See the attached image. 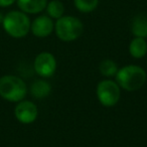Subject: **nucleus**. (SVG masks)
Here are the masks:
<instances>
[{
    "label": "nucleus",
    "mask_w": 147,
    "mask_h": 147,
    "mask_svg": "<svg viewBox=\"0 0 147 147\" xmlns=\"http://www.w3.org/2000/svg\"><path fill=\"white\" fill-rule=\"evenodd\" d=\"M75 6L79 11L83 13L92 12L97 8L99 0H74Z\"/></svg>",
    "instance_id": "nucleus-15"
},
{
    "label": "nucleus",
    "mask_w": 147,
    "mask_h": 147,
    "mask_svg": "<svg viewBox=\"0 0 147 147\" xmlns=\"http://www.w3.org/2000/svg\"><path fill=\"white\" fill-rule=\"evenodd\" d=\"M115 77L119 87L129 92L142 88L147 78L146 71L141 67L135 65H129L118 69Z\"/></svg>",
    "instance_id": "nucleus-1"
},
{
    "label": "nucleus",
    "mask_w": 147,
    "mask_h": 147,
    "mask_svg": "<svg viewBox=\"0 0 147 147\" xmlns=\"http://www.w3.org/2000/svg\"><path fill=\"white\" fill-rule=\"evenodd\" d=\"M51 86L47 82L42 80L35 81L30 87V93L32 95V97L36 99H42L45 98L47 96H49L51 93Z\"/></svg>",
    "instance_id": "nucleus-12"
},
{
    "label": "nucleus",
    "mask_w": 147,
    "mask_h": 147,
    "mask_svg": "<svg viewBox=\"0 0 147 147\" xmlns=\"http://www.w3.org/2000/svg\"><path fill=\"white\" fill-rule=\"evenodd\" d=\"M55 33L63 41H73L82 35L84 25L82 21L74 16H61L55 22Z\"/></svg>",
    "instance_id": "nucleus-4"
},
{
    "label": "nucleus",
    "mask_w": 147,
    "mask_h": 147,
    "mask_svg": "<svg viewBox=\"0 0 147 147\" xmlns=\"http://www.w3.org/2000/svg\"><path fill=\"white\" fill-rule=\"evenodd\" d=\"M47 14L51 18L59 19L63 15L65 12V6L59 0H53L49 4H47Z\"/></svg>",
    "instance_id": "nucleus-13"
},
{
    "label": "nucleus",
    "mask_w": 147,
    "mask_h": 147,
    "mask_svg": "<svg viewBox=\"0 0 147 147\" xmlns=\"http://www.w3.org/2000/svg\"><path fill=\"white\" fill-rule=\"evenodd\" d=\"M15 118L22 124H30L34 122L38 115L37 107L30 101H20L14 110Z\"/></svg>",
    "instance_id": "nucleus-7"
},
{
    "label": "nucleus",
    "mask_w": 147,
    "mask_h": 147,
    "mask_svg": "<svg viewBox=\"0 0 147 147\" xmlns=\"http://www.w3.org/2000/svg\"><path fill=\"white\" fill-rule=\"evenodd\" d=\"M99 69L104 77L111 78V77L116 76L117 71H118V65L112 59H103L100 63Z\"/></svg>",
    "instance_id": "nucleus-14"
},
{
    "label": "nucleus",
    "mask_w": 147,
    "mask_h": 147,
    "mask_svg": "<svg viewBox=\"0 0 147 147\" xmlns=\"http://www.w3.org/2000/svg\"><path fill=\"white\" fill-rule=\"evenodd\" d=\"M17 5L24 13H39L47 7V0H16Z\"/></svg>",
    "instance_id": "nucleus-9"
},
{
    "label": "nucleus",
    "mask_w": 147,
    "mask_h": 147,
    "mask_svg": "<svg viewBox=\"0 0 147 147\" xmlns=\"http://www.w3.org/2000/svg\"><path fill=\"white\" fill-rule=\"evenodd\" d=\"M131 30L135 37H145L147 36V16L144 14H138L133 18Z\"/></svg>",
    "instance_id": "nucleus-10"
},
{
    "label": "nucleus",
    "mask_w": 147,
    "mask_h": 147,
    "mask_svg": "<svg viewBox=\"0 0 147 147\" xmlns=\"http://www.w3.org/2000/svg\"><path fill=\"white\" fill-rule=\"evenodd\" d=\"M27 93L25 83L15 76H3L0 78V97L9 102H20Z\"/></svg>",
    "instance_id": "nucleus-3"
},
{
    "label": "nucleus",
    "mask_w": 147,
    "mask_h": 147,
    "mask_svg": "<svg viewBox=\"0 0 147 147\" xmlns=\"http://www.w3.org/2000/svg\"><path fill=\"white\" fill-rule=\"evenodd\" d=\"M30 20L22 11H10L4 15L3 28L7 34L14 38L24 37L30 30Z\"/></svg>",
    "instance_id": "nucleus-2"
},
{
    "label": "nucleus",
    "mask_w": 147,
    "mask_h": 147,
    "mask_svg": "<svg viewBox=\"0 0 147 147\" xmlns=\"http://www.w3.org/2000/svg\"><path fill=\"white\" fill-rule=\"evenodd\" d=\"M16 0H0V7H7L12 5Z\"/></svg>",
    "instance_id": "nucleus-16"
},
{
    "label": "nucleus",
    "mask_w": 147,
    "mask_h": 147,
    "mask_svg": "<svg viewBox=\"0 0 147 147\" xmlns=\"http://www.w3.org/2000/svg\"><path fill=\"white\" fill-rule=\"evenodd\" d=\"M33 67L37 75L43 78H49L55 74L57 69V61L51 53H41L35 57Z\"/></svg>",
    "instance_id": "nucleus-6"
},
{
    "label": "nucleus",
    "mask_w": 147,
    "mask_h": 147,
    "mask_svg": "<svg viewBox=\"0 0 147 147\" xmlns=\"http://www.w3.org/2000/svg\"><path fill=\"white\" fill-rule=\"evenodd\" d=\"M97 97L103 106L113 107L120 99V87L116 82L104 80L97 86Z\"/></svg>",
    "instance_id": "nucleus-5"
},
{
    "label": "nucleus",
    "mask_w": 147,
    "mask_h": 147,
    "mask_svg": "<svg viewBox=\"0 0 147 147\" xmlns=\"http://www.w3.org/2000/svg\"><path fill=\"white\" fill-rule=\"evenodd\" d=\"M129 53L135 59H141L147 53V42L143 37H135L129 45Z\"/></svg>",
    "instance_id": "nucleus-11"
},
{
    "label": "nucleus",
    "mask_w": 147,
    "mask_h": 147,
    "mask_svg": "<svg viewBox=\"0 0 147 147\" xmlns=\"http://www.w3.org/2000/svg\"><path fill=\"white\" fill-rule=\"evenodd\" d=\"M55 24L53 19L47 15H40L36 17L30 24V30L33 35L37 37H47L53 32Z\"/></svg>",
    "instance_id": "nucleus-8"
},
{
    "label": "nucleus",
    "mask_w": 147,
    "mask_h": 147,
    "mask_svg": "<svg viewBox=\"0 0 147 147\" xmlns=\"http://www.w3.org/2000/svg\"><path fill=\"white\" fill-rule=\"evenodd\" d=\"M3 19H4V15H3L2 13L0 12V23L3 22Z\"/></svg>",
    "instance_id": "nucleus-17"
}]
</instances>
